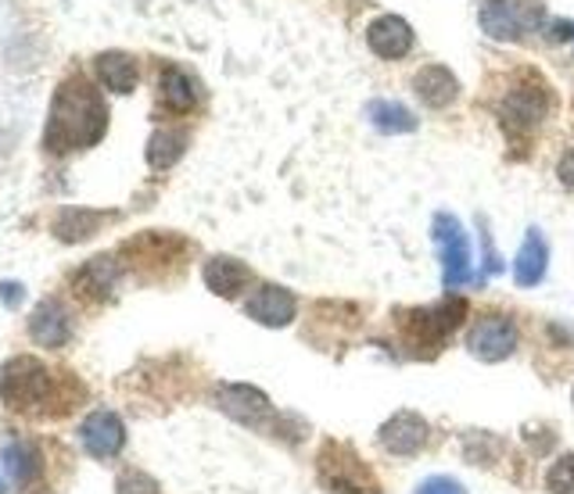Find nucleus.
<instances>
[{"mask_svg": "<svg viewBox=\"0 0 574 494\" xmlns=\"http://www.w3.org/2000/svg\"><path fill=\"white\" fill-rule=\"evenodd\" d=\"M0 298H4L11 309H14V304L25 298V290H22V283H0Z\"/></svg>", "mask_w": 574, "mask_h": 494, "instance_id": "nucleus-31", "label": "nucleus"}, {"mask_svg": "<svg viewBox=\"0 0 574 494\" xmlns=\"http://www.w3.org/2000/svg\"><path fill=\"white\" fill-rule=\"evenodd\" d=\"M244 315L269 330L291 326L298 315V298L280 283H263L248 301H244Z\"/></svg>", "mask_w": 574, "mask_h": 494, "instance_id": "nucleus-12", "label": "nucleus"}, {"mask_svg": "<svg viewBox=\"0 0 574 494\" xmlns=\"http://www.w3.org/2000/svg\"><path fill=\"white\" fill-rule=\"evenodd\" d=\"M545 491L550 494H574V452H564L545 470Z\"/></svg>", "mask_w": 574, "mask_h": 494, "instance_id": "nucleus-25", "label": "nucleus"}, {"mask_svg": "<svg viewBox=\"0 0 574 494\" xmlns=\"http://www.w3.org/2000/svg\"><path fill=\"white\" fill-rule=\"evenodd\" d=\"M94 76H97L100 86H105V90L123 97V94H134L137 90L140 65H137V57L126 54V51H100L94 57Z\"/></svg>", "mask_w": 574, "mask_h": 494, "instance_id": "nucleus-19", "label": "nucleus"}, {"mask_svg": "<svg viewBox=\"0 0 574 494\" xmlns=\"http://www.w3.org/2000/svg\"><path fill=\"white\" fill-rule=\"evenodd\" d=\"M79 441L91 459H115L126 448V423L115 412L97 409L79 423Z\"/></svg>", "mask_w": 574, "mask_h": 494, "instance_id": "nucleus-13", "label": "nucleus"}, {"mask_svg": "<svg viewBox=\"0 0 574 494\" xmlns=\"http://www.w3.org/2000/svg\"><path fill=\"white\" fill-rule=\"evenodd\" d=\"M215 405L244 427H266L269 419H277V409H273L269 395L252 384H223L215 390Z\"/></svg>", "mask_w": 574, "mask_h": 494, "instance_id": "nucleus-10", "label": "nucleus"}, {"mask_svg": "<svg viewBox=\"0 0 574 494\" xmlns=\"http://www.w3.org/2000/svg\"><path fill=\"white\" fill-rule=\"evenodd\" d=\"M198 83L187 68L172 65V62H162L158 65V105L172 115H187L198 108Z\"/></svg>", "mask_w": 574, "mask_h": 494, "instance_id": "nucleus-16", "label": "nucleus"}, {"mask_svg": "<svg viewBox=\"0 0 574 494\" xmlns=\"http://www.w3.org/2000/svg\"><path fill=\"white\" fill-rule=\"evenodd\" d=\"M571 409H574V387H571Z\"/></svg>", "mask_w": 574, "mask_h": 494, "instance_id": "nucleus-32", "label": "nucleus"}, {"mask_svg": "<svg viewBox=\"0 0 574 494\" xmlns=\"http://www.w3.org/2000/svg\"><path fill=\"white\" fill-rule=\"evenodd\" d=\"M431 240L438 244V261H442V280L445 287H459L474 276V255H470V237L464 223L453 212H438L431 223Z\"/></svg>", "mask_w": 574, "mask_h": 494, "instance_id": "nucleus-8", "label": "nucleus"}, {"mask_svg": "<svg viewBox=\"0 0 574 494\" xmlns=\"http://www.w3.org/2000/svg\"><path fill=\"white\" fill-rule=\"evenodd\" d=\"M478 226H481V240H485V276H492V272H499V255L492 247V234H488V226L485 223H478Z\"/></svg>", "mask_w": 574, "mask_h": 494, "instance_id": "nucleus-30", "label": "nucleus"}, {"mask_svg": "<svg viewBox=\"0 0 574 494\" xmlns=\"http://www.w3.org/2000/svg\"><path fill=\"white\" fill-rule=\"evenodd\" d=\"M201 276H205V287L212 290V294L223 298V301L241 298L244 287L255 280V272L244 266L241 258H230V255H212L205 261V269H201Z\"/></svg>", "mask_w": 574, "mask_h": 494, "instance_id": "nucleus-18", "label": "nucleus"}, {"mask_svg": "<svg viewBox=\"0 0 574 494\" xmlns=\"http://www.w3.org/2000/svg\"><path fill=\"white\" fill-rule=\"evenodd\" d=\"M4 470H8L11 484L19 487V491L33 487L40 476H43V455H40V448L29 444V441H11L4 448Z\"/></svg>", "mask_w": 574, "mask_h": 494, "instance_id": "nucleus-23", "label": "nucleus"}, {"mask_svg": "<svg viewBox=\"0 0 574 494\" xmlns=\"http://www.w3.org/2000/svg\"><path fill=\"white\" fill-rule=\"evenodd\" d=\"M0 401L19 416L54 419L72 412L83 401V384L68 373H54L33 355H14L0 369Z\"/></svg>", "mask_w": 574, "mask_h": 494, "instance_id": "nucleus-2", "label": "nucleus"}, {"mask_svg": "<svg viewBox=\"0 0 574 494\" xmlns=\"http://www.w3.org/2000/svg\"><path fill=\"white\" fill-rule=\"evenodd\" d=\"M119 276H123L119 258L115 255H94L91 261H83V266L72 272V290H76V298H83V301L105 304V301H111Z\"/></svg>", "mask_w": 574, "mask_h": 494, "instance_id": "nucleus-11", "label": "nucleus"}, {"mask_svg": "<svg viewBox=\"0 0 574 494\" xmlns=\"http://www.w3.org/2000/svg\"><path fill=\"white\" fill-rule=\"evenodd\" d=\"M545 269H550V240L539 226H531L524 234L521 251L513 261V283L517 287H539L545 280Z\"/></svg>", "mask_w": 574, "mask_h": 494, "instance_id": "nucleus-20", "label": "nucleus"}, {"mask_svg": "<svg viewBox=\"0 0 574 494\" xmlns=\"http://www.w3.org/2000/svg\"><path fill=\"white\" fill-rule=\"evenodd\" d=\"M191 148V129L183 126H166V129H155L151 140H148V165L155 172H166L180 162Z\"/></svg>", "mask_w": 574, "mask_h": 494, "instance_id": "nucleus-22", "label": "nucleus"}, {"mask_svg": "<svg viewBox=\"0 0 574 494\" xmlns=\"http://www.w3.org/2000/svg\"><path fill=\"white\" fill-rule=\"evenodd\" d=\"M550 22L539 0H485L478 8V25L496 43H521Z\"/></svg>", "mask_w": 574, "mask_h": 494, "instance_id": "nucleus-6", "label": "nucleus"}, {"mask_svg": "<svg viewBox=\"0 0 574 494\" xmlns=\"http://www.w3.org/2000/svg\"><path fill=\"white\" fill-rule=\"evenodd\" d=\"M556 180L564 183V191H571L574 194V143L571 148L560 154V162H556Z\"/></svg>", "mask_w": 574, "mask_h": 494, "instance_id": "nucleus-29", "label": "nucleus"}, {"mask_svg": "<svg viewBox=\"0 0 574 494\" xmlns=\"http://www.w3.org/2000/svg\"><path fill=\"white\" fill-rule=\"evenodd\" d=\"M413 94L421 97V105L435 108V111L449 108V105H456V97H459V79H456V72L449 65L431 62V65L413 72Z\"/></svg>", "mask_w": 574, "mask_h": 494, "instance_id": "nucleus-17", "label": "nucleus"}, {"mask_svg": "<svg viewBox=\"0 0 574 494\" xmlns=\"http://www.w3.org/2000/svg\"><path fill=\"white\" fill-rule=\"evenodd\" d=\"M119 494H158V484L151 481L148 473L126 470V473L119 476Z\"/></svg>", "mask_w": 574, "mask_h": 494, "instance_id": "nucleus-26", "label": "nucleus"}, {"mask_svg": "<svg viewBox=\"0 0 574 494\" xmlns=\"http://www.w3.org/2000/svg\"><path fill=\"white\" fill-rule=\"evenodd\" d=\"M542 33H545V40H553V43H574V22L571 19H550Z\"/></svg>", "mask_w": 574, "mask_h": 494, "instance_id": "nucleus-28", "label": "nucleus"}, {"mask_svg": "<svg viewBox=\"0 0 574 494\" xmlns=\"http://www.w3.org/2000/svg\"><path fill=\"white\" fill-rule=\"evenodd\" d=\"M517 344H521V326L507 312H481L470 319L467 326V352L485 362V366H496V362H507Z\"/></svg>", "mask_w": 574, "mask_h": 494, "instance_id": "nucleus-7", "label": "nucleus"}, {"mask_svg": "<svg viewBox=\"0 0 574 494\" xmlns=\"http://www.w3.org/2000/svg\"><path fill=\"white\" fill-rule=\"evenodd\" d=\"M0 494H4V484H0Z\"/></svg>", "mask_w": 574, "mask_h": 494, "instance_id": "nucleus-33", "label": "nucleus"}, {"mask_svg": "<svg viewBox=\"0 0 574 494\" xmlns=\"http://www.w3.org/2000/svg\"><path fill=\"white\" fill-rule=\"evenodd\" d=\"M413 494H467V487L456 481V476H445V473H435L427 476V481L416 487Z\"/></svg>", "mask_w": 574, "mask_h": 494, "instance_id": "nucleus-27", "label": "nucleus"}, {"mask_svg": "<svg viewBox=\"0 0 574 494\" xmlns=\"http://www.w3.org/2000/svg\"><path fill=\"white\" fill-rule=\"evenodd\" d=\"M29 337L40 347H65L72 341V312L57 298H43L29 315Z\"/></svg>", "mask_w": 574, "mask_h": 494, "instance_id": "nucleus-15", "label": "nucleus"}, {"mask_svg": "<svg viewBox=\"0 0 574 494\" xmlns=\"http://www.w3.org/2000/svg\"><path fill=\"white\" fill-rule=\"evenodd\" d=\"M556 105L553 86L542 79V72L535 68H521L517 76L507 83V90L496 100V115L507 133L513 137H528L550 119V111Z\"/></svg>", "mask_w": 574, "mask_h": 494, "instance_id": "nucleus-3", "label": "nucleus"}, {"mask_svg": "<svg viewBox=\"0 0 574 494\" xmlns=\"http://www.w3.org/2000/svg\"><path fill=\"white\" fill-rule=\"evenodd\" d=\"M108 133V105L86 76H68L51 97L43 148L51 154H72L100 143Z\"/></svg>", "mask_w": 574, "mask_h": 494, "instance_id": "nucleus-1", "label": "nucleus"}, {"mask_svg": "<svg viewBox=\"0 0 574 494\" xmlns=\"http://www.w3.org/2000/svg\"><path fill=\"white\" fill-rule=\"evenodd\" d=\"M378 444L395 459H413L431 444V423L421 412H392L378 430Z\"/></svg>", "mask_w": 574, "mask_h": 494, "instance_id": "nucleus-9", "label": "nucleus"}, {"mask_svg": "<svg viewBox=\"0 0 574 494\" xmlns=\"http://www.w3.org/2000/svg\"><path fill=\"white\" fill-rule=\"evenodd\" d=\"M115 212H97V208H62L54 215L51 234L62 244H83L100 234V226H108Z\"/></svg>", "mask_w": 574, "mask_h": 494, "instance_id": "nucleus-21", "label": "nucleus"}, {"mask_svg": "<svg viewBox=\"0 0 574 494\" xmlns=\"http://www.w3.org/2000/svg\"><path fill=\"white\" fill-rule=\"evenodd\" d=\"M316 476L334 494H381L370 462L344 441H323L320 455H316Z\"/></svg>", "mask_w": 574, "mask_h": 494, "instance_id": "nucleus-5", "label": "nucleus"}, {"mask_svg": "<svg viewBox=\"0 0 574 494\" xmlns=\"http://www.w3.org/2000/svg\"><path fill=\"white\" fill-rule=\"evenodd\" d=\"M464 319H467V301L456 294L442 298L435 304H421V309L395 312L398 333L413 355H435L438 347L464 326Z\"/></svg>", "mask_w": 574, "mask_h": 494, "instance_id": "nucleus-4", "label": "nucleus"}, {"mask_svg": "<svg viewBox=\"0 0 574 494\" xmlns=\"http://www.w3.org/2000/svg\"><path fill=\"white\" fill-rule=\"evenodd\" d=\"M366 47L378 57H384V62H402L406 54H413L416 33L402 14H378L366 25Z\"/></svg>", "mask_w": 574, "mask_h": 494, "instance_id": "nucleus-14", "label": "nucleus"}, {"mask_svg": "<svg viewBox=\"0 0 574 494\" xmlns=\"http://www.w3.org/2000/svg\"><path fill=\"white\" fill-rule=\"evenodd\" d=\"M366 119H370L373 129H378V133H387V137L413 133V129L421 126V122H416V115L406 105H398V100H384V97L370 100V105H366Z\"/></svg>", "mask_w": 574, "mask_h": 494, "instance_id": "nucleus-24", "label": "nucleus"}]
</instances>
